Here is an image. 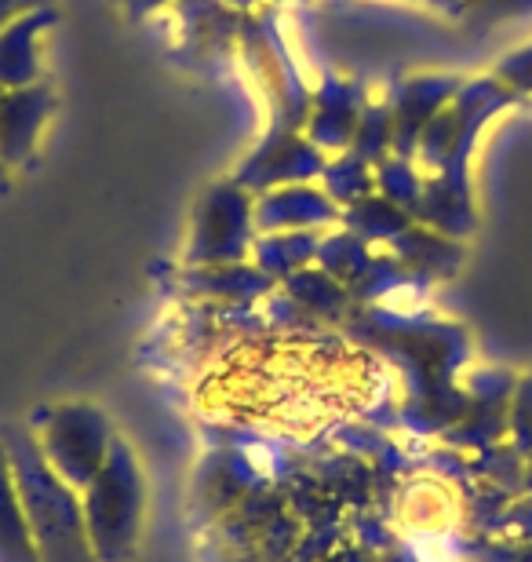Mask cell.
I'll return each mask as SVG.
<instances>
[{
	"label": "cell",
	"instance_id": "3957f363",
	"mask_svg": "<svg viewBox=\"0 0 532 562\" xmlns=\"http://www.w3.org/2000/svg\"><path fill=\"white\" fill-rule=\"evenodd\" d=\"M33 438H37L44 460L52 464V471L59 475L66 486L84 490L88 482L95 479V471L103 468V460L110 453L113 438L99 420L95 409H59L48 427H33Z\"/></svg>",
	"mask_w": 532,
	"mask_h": 562
},
{
	"label": "cell",
	"instance_id": "277c9868",
	"mask_svg": "<svg viewBox=\"0 0 532 562\" xmlns=\"http://www.w3.org/2000/svg\"><path fill=\"white\" fill-rule=\"evenodd\" d=\"M0 562H41L19 501L15 475H11L4 438H0Z\"/></svg>",
	"mask_w": 532,
	"mask_h": 562
},
{
	"label": "cell",
	"instance_id": "7a4b0ae2",
	"mask_svg": "<svg viewBox=\"0 0 532 562\" xmlns=\"http://www.w3.org/2000/svg\"><path fill=\"white\" fill-rule=\"evenodd\" d=\"M81 508L95 562H124L135 552L146 512V486L139 460L121 438H113L103 468L84 486Z\"/></svg>",
	"mask_w": 532,
	"mask_h": 562
},
{
	"label": "cell",
	"instance_id": "6da1fadb",
	"mask_svg": "<svg viewBox=\"0 0 532 562\" xmlns=\"http://www.w3.org/2000/svg\"><path fill=\"white\" fill-rule=\"evenodd\" d=\"M15 475L22 512L37 548L41 562H95L92 541H88L84 508L73 486L55 475L52 464L44 460L33 427H8L0 431Z\"/></svg>",
	"mask_w": 532,
	"mask_h": 562
}]
</instances>
